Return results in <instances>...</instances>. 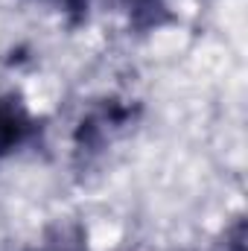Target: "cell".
Instances as JSON below:
<instances>
[{"label": "cell", "mask_w": 248, "mask_h": 251, "mask_svg": "<svg viewBox=\"0 0 248 251\" xmlns=\"http://www.w3.org/2000/svg\"><path fill=\"white\" fill-rule=\"evenodd\" d=\"M26 128H29V120H26L24 108L12 100H3L0 102V155L9 152L12 146H18L24 140Z\"/></svg>", "instance_id": "1"}, {"label": "cell", "mask_w": 248, "mask_h": 251, "mask_svg": "<svg viewBox=\"0 0 248 251\" xmlns=\"http://www.w3.org/2000/svg\"><path fill=\"white\" fill-rule=\"evenodd\" d=\"M62 3H64V6H70V9H76V12L85 6V0H62Z\"/></svg>", "instance_id": "2"}]
</instances>
